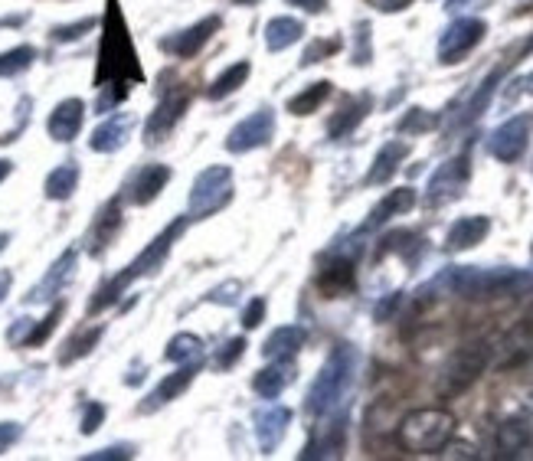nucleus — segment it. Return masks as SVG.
<instances>
[{"instance_id": "1", "label": "nucleus", "mask_w": 533, "mask_h": 461, "mask_svg": "<svg viewBox=\"0 0 533 461\" xmlns=\"http://www.w3.org/2000/svg\"><path fill=\"white\" fill-rule=\"evenodd\" d=\"M429 288L452 291L458 298L484 301V298H501V295H520V291L533 288V275L520 269H481V265H452L445 269Z\"/></svg>"}, {"instance_id": "2", "label": "nucleus", "mask_w": 533, "mask_h": 461, "mask_svg": "<svg viewBox=\"0 0 533 461\" xmlns=\"http://www.w3.org/2000/svg\"><path fill=\"white\" fill-rule=\"evenodd\" d=\"M187 226H190V216H180V220H174L171 226H164L161 233H157V236L148 242V249H141V256L131 259V265H128L125 272H118L112 282H105L99 291H95V298L89 301V314H99V311H105V308H112L115 301L128 291L131 282H138V278L154 275L157 269H161V265L167 262V256H171L174 242L187 233Z\"/></svg>"}, {"instance_id": "3", "label": "nucleus", "mask_w": 533, "mask_h": 461, "mask_svg": "<svg viewBox=\"0 0 533 461\" xmlns=\"http://www.w3.org/2000/svg\"><path fill=\"white\" fill-rule=\"evenodd\" d=\"M360 354L350 344H341L331 350V357L324 360L321 373L314 376L311 390H308V403L305 409L311 416H331V412L341 406V399L347 396L350 383H354Z\"/></svg>"}, {"instance_id": "4", "label": "nucleus", "mask_w": 533, "mask_h": 461, "mask_svg": "<svg viewBox=\"0 0 533 461\" xmlns=\"http://www.w3.org/2000/svg\"><path fill=\"white\" fill-rule=\"evenodd\" d=\"M128 79H141L138 69V56L131 50L125 20L118 14V4L108 0V14H105V36H102V53H99V76H95V86L105 89L108 82L112 86H125Z\"/></svg>"}, {"instance_id": "5", "label": "nucleus", "mask_w": 533, "mask_h": 461, "mask_svg": "<svg viewBox=\"0 0 533 461\" xmlns=\"http://www.w3.org/2000/svg\"><path fill=\"white\" fill-rule=\"evenodd\" d=\"M452 435H455V416L439 406L413 409L396 426V442L409 455H435Z\"/></svg>"}, {"instance_id": "6", "label": "nucleus", "mask_w": 533, "mask_h": 461, "mask_svg": "<svg viewBox=\"0 0 533 461\" xmlns=\"http://www.w3.org/2000/svg\"><path fill=\"white\" fill-rule=\"evenodd\" d=\"M488 363H491V347L484 341H468L462 347H455L452 357L445 360V370H442V383H439L442 396L465 393L471 383L481 380V373L488 370Z\"/></svg>"}, {"instance_id": "7", "label": "nucleus", "mask_w": 533, "mask_h": 461, "mask_svg": "<svg viewBox=\"0 0 533 461\" xmlns=\"http://www.w3.org/2000/svg\"><path fill=\"white\" fill-rule=\"evenodd\" d=\"M233 200V171L226 164H216L200 171L190 190V223L193 220H210L213 213H220Z\"/></svg>"}, {"instance_id": "8", "label": "nucleus", "mask_w": 533, "mask_h": 461, "mask_svg": "<svg viewBox=\"0 0 533 461\" xmlns=\"http://www.w3.org/2000/svg\"><path fill=\"white\" fill-rule=\"evenodd\" d=\"M484 33H488V23L478 17H462V20L448 23L445 33L439 36V63L445 66L458 63V59L471 53L484 40Z\"/></svg>"}, {"instance_id": "9", "label": "nucleus", "mask_w": 533, "mask_h": 461, "mask_svg": "<svg viewBox=\"0 0 533 461\" xmlns=\"http://www.w3.org/2000/svg\"><path fill=\"white\" fill-rule=\"evenodd\" d=\"M533 131V115H514L507 118L501 128H494V135L488 138L491 157H498L501 164H514L517 157H524Z\"/></svg>"}, {"instance_id": "10", "label": "nucleus", "mask_w": 533, "mask_h": 461, "mask_svg": "<svg viewBox=\"0 0 533 461\" xmlns=\"http://www.w3.org/2000/svg\"><path fill=\"white\" fill-rule=\"evenodd\" d=\"M275 135V115L272 108H259V112H252L249 118H242L239 125L226 135V151L229 154H246V151H256L265 148V144L272 141Z\"/></svg>"}, {"instance_id": "11", "label": "nucleus", "mask_w": 533, "mask_h": 461, "mask_svg": "<svg viewBox=\"0 0 533 461\" xmlns=\"http://www.w3.org/2000/svg\"><path fill=\"white\" fill-rule=\"evenodd\" d=\"M468 177H471V167H468V157L458 154L452 161H445L439 171L432 174L429 180V190H426V203L429 206H442V203H452L465 193L468 187Z\"/></svg>"}, {"instance_id": "12", "label": "nucleus", "mask_w": 533, "mask_h": 461, "mask_svg": "<svg viewBox=\"0 0 533 461\" xmlns=\"http://www.w3.org/2000/svg\"><path fill=\"white\" fill-rule=\"evenodd\" d=\"M76 265H79V249H66L63 256H59L50 269H46V275L36 282L30 291H27V305H46V301H56L59 295L66 291V285L76 278Z\"/></svg>"}, {"instance_id": "13", "label": "nucleus", "mask_w": 533, "mask_h": 461, "mask_svg": "<svg viewBox=\"0 0 533 461\" xmlns=\"http://www.w3.org/2000/svg\"><path fill=\"white\" fill-rule=\"evenodd\" d=\"M184 108H187V95L184 92L164 95V99L157 102V108L151 112L148 125H144V144H164L167 138H171L180 115H184Z\"/></svg>"}, {"instance_id": "14", "label": "nucleus", "mask_w": 533, "mask_h": 461, "mask_svg": "<svg viewBox=\"0 0 533 461\" xmlns=\"http://www.w3.org/2000/svg\"><path fill=\"white\" fill-rule=\"evenodd\" d=\"M220 30V17H203L200 23H193V27L180 30L174 36H167L161 40V50L164 53H174L177 59H190L200 53V46L210 40V36Z\"/></svg>"}, {"instance_id": "15", "label": "nucleus", "mask_w": 533, "mask_h": 461, "mask_svg": "<svg viewBox=\"0 0 533 461\" xmlns=\"http://www.w3.org/2000/svg\"><path fill=\"white\" fill-rule=\"evenodd\" d=\"M288 426H292V409L288 406H265L256 412V439L262 455H272L282 445Z\"/></svg>"}, {"instance_id": "16", "label": "nucleus", "mask_w": 533, "mask_h": 461, "mask_svg": "<svg viewBox=\"0 0 533 461\" xmlns=\"http://www.w3.org/2000/svg\"><path fill=\"white\" fill-rule=\"evenodd\" d=\"M118 229H121V197H112L99 213H95L89 236H86V249L92 256H102V252L112 246V239L118 236Z\"/></svg>"}, {"instance_id": "17", "label": "nucleus", "mask_w": 533, "mask_h": 461, "mask_svg": "<svg viewBox=\"0 0 533 461\" xmlns=\"http://www.w3.org/2000/svg\"><path fill=\"white\" fill-rule=\"evenodd\" d=\"M295 373H298V367H295L292 357H275L269 367H262L256 373V380H252V390H256L262 399H278V396L288 390V386L295 383Z\"/></svg>"}, {"instance_id": "18", "label": "nucleus", "mask_w": 533, "mask_h": 461, "mask_svg": "<svg viewBox=\"0 0 533 461\" xmlns=\"http://www.w3.org/2000/svg\"><path fill=\"white\" fill-rule=\"evenodd\" d=\"M82 121H86V105H82V99H66L53 108L50 121H46V131H50L53 141L69 144V141H76V135L82 131Z\"/></svg>"}, {"instance_id": "19", "label": "nucleus", "mask_w": 533, "mask_h": 461, "mask_svg": "<svg viewBox=\"0 0 533 461\" xmlns=\"http://www.w3.org/2000/svg\"><path fill=\"white\" fill-rule=\"evenodd\" d=\"M131 128H135V118H131V115H112V118L102 121V125L92 131L89 148L95 154H115V151L125 148Z\"/></svg>"}, {"instance_id": "20", "label": "nucleus", "mask_w": 533, "mask_h": 461, "mask_svg": "<svg viewBox=\"0 0 533 461\" xmlns=\"http://www.w3.org/2000/svg\"><path fill=\"white\" fill-rule=\"evenodd\" d=\"M491 233V220L488 216H462V220H455L452 229H448L445 236V249L448 252H465V249H475L478 242H484V236Z\"/></svg>"}, {"instance_id": "21", "label": "nucleus", "mask_w": 533, "mask_h": 461, "mask_svg": "<svg viewBox=\"0 0 533 461\" xmlns=\"http://www.w3.org/2000/svg\"><path fill=\"white\" fill-rule=\"evenodd\" d=\"M494 445H498L501 458H517L524 448L533 445V426L524 416H511L498 426V435H494Z\"/></svg>"}, {"instance_id": "22", "label": "nucleus", "mask_w": 533, "mask_h": 461, "mask_svg": "<svg viewBox=\"0 0 533 461\" xmlns=\"http://www.w3.org/2000/svg\"><path fill=\"white\" fill-rule=\"evenodd\" d=\"M416 190L413 187H396V190H390L386 193V197L373 206L370 210V220L363 223V233H367V229H380L383 223H390L393 216H403V213H409L416 206Z\"/></svg>"}, {"instance_id": "23", "label": "nucleus", "mask_w": 533, "mask_h": 461, "mask_svg": "<svg viewBox=\"0 0 533 461\" xmlns=\"http://www.w3.org/2000/svg\"><path fill=\"white\" fill-rule=\"evenodd\" d=\"M167 180H171V167L164 164H148L141 167V171L135 174V180H131V203L138 206H148L154 203L157 197H161V190L167 187Z\"/></svg>"}, {"instance_id": "24", "label": "nucleus", "mask_w": 533, "mask_h": 461, "mask_svg": "<svg viewBox=\"0 0 533 461\" xmlns=\"http://www.w3.org/2000/svg\"><path fill=\"white\" fill-rule=\"evenodd\" d=\"M406 157H409V144H406V141H390V144H383L380 154L373 157V167L367 171V187L390 184L393 174L399 171V164H403Z\"/></svg>"}, {"instance_id": "25", "label": "nucleus", "mask_w": 533, "mask_h": 461, "mask_svg": "<svg viewBox=\"0 0 533 461\" xmlns=\"http://www.w3.org/2000/svg\"><path fill=\"white\" fill-rule=\"evenodd\" d=\"M193 373H197V367H190V363H184V367H180L177 373L164 376V380L154 386L151 396L144 399V403H141L138 409H141V412H157L161 406H167V403H171V399H177L180 393L187 390L190 380H193Z\"/></svg>"}, {"instance_id": "26", "label": "nucleus", "mask_w": 533, "mask_h": 461, "mask_svg": "<svg viewBox=\"0 0 533 461\" xmlns=\"http://www.w3.org/2000/svg\"><path fill=\"white\" fill-rule=\"evenodd\" d=\"M308 341V334H305V327H298V324H285V327H275V331L265 337V344H262V354L275 360V357H295L301 347H305Z\"/></svg>"}, {"instance_id": "27", "label": "nucleus", "mask_w": 533, "mask_h": 461, "mask_svg": "<svg viewBox=\"0 0 533 461\" xmlns=\"http://www.w3.org/2000/svg\"><path fill=\"white\" fill-rule=\"evenodd\" d=\"M354 285H357V272H354V262L350 259H334L318 275V288L327 298H341V295H347V291H354Z\"/></svg>"}, {"instance_id": "28", "label": "nucleus", "mask_w": 533, "mask_h": 461, "mask_svg": "<svg viewBox=\"0 0 533 461\" xmlns=\"http://www.w3.org/2000/svg\"><path fill=\"white\" fill-rule=\"evenodd\" d=\"M344 435H347V426H344V416L334 419V426H324L321 432H314L311 445L301 452V458H341L344 455Z\"/></svg>"}, {"instance_id": "29", "label": "nucleus", "mask_w": 533, "mask_h": 461, "mask_svg": "<svg viewBox=\"0 0 533 461\" xmlns=\"http://www.w3.org/2000/svg\"><path fill=\"white\" fill-rule=\"evenodd\" d=\"M370 108H373V99L370 95H360V99H350L341 112H337L334 118H331V125H327V135H331V141H341V138H347L350 131H354L363 118L370 115Z\"/></svg>"}, {"instance_id": "30", "label": "nucleus", "mask_w": 533, "mask_h": 461, "mask_svg": "<svg viewBox=\"0 0 533 461\" xmlns=\"http://www.w3.org/2000/svg\"><path fill=\"white\" fill-rule=\"evenodd\" d=\"M301 36H305V27H301V20L295 17H272L265 23V46H269L272 53H282L288 46H295Z\"/></svg>"}, {"instance_id": "31", "label": "nucleus", "mask_w": 533, "mask_h": 461, "mask_svg": "<svg viewBox=\"0 0 533 461\" xmlns=\"http://www.w3.org/2000/svg\"><path fill=\"white\" fill-rule=\"evenodd\" d=\"M76 187H79V164L66 161V164H59L56 171H50V177H46V184H43V193H46V200L63 203L76 193Z\"/></svg>"}, {"instance_id": "32", "label": "nucleus", "mask_w": 533, "mask_h": 461, "mask_svg": "<svg viewBox=\"0 0 533 461\" xmlns=\"http://www.w3.org/2000/svg\"><path fill=\"white\" fill-rule=\"evenodd\" d=\"M203 344L197 334H177V337H171V344H167V350H164V357L171 360V363H177V367H184V363H190V367H200L203 363Z\"/></svg>"}, {"instance_id": "33", "label": "nucleus", "mask_w": 533, "mask_h": 461, "mask_svg": "<svg viewBox=\"0 0 533 461\" xmlns=\"http://www.w3.org/2000/svg\"><path fill=\"white\" fill-rule=\"evenodd\" d=\"M102 334H105V327H102V324H95V327H86V331H79L76 337H69L66 347L59 350V363H63V367H69V363H76V360H82V357H89L92 350H95V344L102 341Z\"/></svg>"}, {"instance_id": "34", "label": "nucleus", "mask_w": 533, "mask_h": 461, "mask_svg": "<svg viewBox=\"0 0 533 461\" xmlns=\"http://www.w3.org/2000/svg\"><path fill=\"white\" fill-rule=\"evenodd\" d=\"M249 72H252V66L242 59V63H233L229 66L223 76H216L213 79V86L207 89V99H213V102H220V99H226V95H233L239 86H246V79H249Z\"/></svg>"}, {"instance_id": "35", "label": "nucleus", "mask_w": 533, "mask_h": 461, "mask_svg": "<svg viewBox=\"0 0 533 461\" xmlns=\"http://www.w3.org/2000/svg\"><path fill=\"white\" fill-rule=\"evenodd\" d=\"M327 95H331V82L321 79V82H311L305 92H298L295 99H288V112L292 115H314L318 108L327 102Z\"/></svg>"}, {"instance_id": "36", "label": "nucleus", "mask_w": 533, "mask_h": 461, "mask_svg": "<svg viewBox=\"0 0 533 461\" xmlns=\"http://www.w3.org/2000/svg\"><path fill=\"white\" fill-rule=\"evenodd\" d=\"M501 79H504V69H491L488 72V79H484L481 86H478V92L471 95V102L465 108V121H475V118H481L484 112H488V105L494 99V92H498Z\"/></svg>"}, {"instance_id": "37", "label": "nucleus", "mask_w": 533, "mask_h": 461, "mask_svg": "<svg viewBox=\"0 0 533 461\" xmlns=\"http://www.w3.org/2000/svg\"><path fill=\"white\" fill-rule=\"evenodd\" d=\"M36 59L33 46H14V50L0 53V79H14L23 69H30Z\"/></svg>"}, {"instance_id": "38", "label": "nucleus", "mask_w": 533, "mask_h": 461, "mask_svg": "<svg viewBox=\"0 0 533 461\" xmlns=\"http://www.w3.org/2000/svg\"><path fill=\"white\" fill-rule=\"evenodd\" d=\"M63 311H66V305H63V301H56L43 321H33V331L27 334L23 347H40L43 341H50V334L56 331V324H59V318H63Z\"/></svg>"}, {"instance_id": "39", "label": "nucleus", "mask_w": 533, "mask_h": 461, "mask_svg": "<svg viewBox=\"0 0 533 461\" xmlns=\"http://www.w3.org/2000/svg\"><path fill=\"white\" fill-rule=\"evenodd\" d=\"M435 118L426 108H409V112L399 118V135H422V131H432Z\"/></svg>"}, {"instance_id": "40", "label": "nucleus", "mask_w": 533, "mask_h": 461, "mask_svg": "<svg viewBox=\"0 0 533 461\" xmlns=\"http://www.w3.org/2000/svg\"><path fill=\"white\" fill-rule=\"evenodd\" d=\"M242 354H246V337H233V341H226L220 354H216V370L233 367V363H236Z\"/></svg>"}, {"instance_id": "41", "label": "nucleus", "mask_w": 533, "mask_h": 461, "mask_svg": "<svg viewBox=\"0 0 533 461\" xmlns=\"http://www.w3.org/2000/svg\"><path fill=\"white\" fill-rule=\"evenodd\" d=\"M121 458H135V445L131 442H121V445H108L102 452H92L82 461H121Z\"/></svg>"}, {"instance_id": "42", "label": "nucleus", "mask_w": 533, "mask_h": 461, "mask_svg": "<svg viewBox=\"0 0 533 461\" xmlns=\"http://www.w3.org/2000/svg\"><path fill=\"white\" fill-rule=\"evenodd\" d=\"M102 422H105V406H102V403H89L86 412H82V426H79V432H82V435L99 432Z\"/></svg>"}, {"instance_id": "43", "label": "nucleus", "mask_w": 533, "mask_h": 461, "mask_svg": "<svg viewBox=\"0 0 533 461\" xmlns=\"http://www.w3.org/2000/svg\"><path fill=\"white\" fill-rule=\"evenodd\" d=\"M92 27H95L92 17H89V20H79V23H69V27H56V30H53V40H56V43L79 40V36L86 33V30H92Z\"/></svg>"}, {"instance_id": "44", "label": "nucleus", "mask_w": 533, "mask_h": 461, "mask_svg": "<svg viewBox=\"0 0 533 461\" xmlns=\"http://www.w3.org/2000/svg\"><path fill=\"white\" fill-rule=\"evenodd\" d=\"M337 50V40H318V43H311L305 56H301V66H311V63H321L324 56H331Z\"/></svg>"}, {"instance_id": "45", "label": "nucleus", "mask_w": 533, "mask_h": 461, "mask_svg": "<svg viewBox=\"0 0 533 461\" xmlns=\"http://www.w3.org/2000/svg\"><path fill=\"white\" fill-rule=\"evenodd\" d=\"M239 291H242L239 282H226V285H220V288H213L207 301H213V305H236Z\"/></svg>"}, {"instance_id": "46", "label": "nucleus", "mask_w": 533, "mask_h": 461, "mask_svg": "<svg viewBox=\"0 0 533 461\" xmlns=\"http://www.w3.org/2000/svg\"><path fill=\"white\" fill-rule=\"evenodd\" d=\"M20 435H23L20 422H0V455L10 452V448L20 442Z\"/></svg>"}, {"instance_id": "47", "label": "nucleus", "mask_w": 533, "mask_h": 461, "mask_svg": "<svg viewBox=\"0 0 533 461\" xmlns=\"http://www.w3.org/2000/svg\"><path fill=\"white\" fill-rule=\"evenodd\" d=\"M262 318H265V301L262 298H252V305L242 311V327H246V331H252V327L262 324Z\"/></svg>"}, {"instance_id": "48", "label": "nucleus", "mask_w": 533, "mask_h": 461, "mask_svg": "<svg viewBox=\"0 0 533 461\" xmlns=\"http://www.w3.org/2000/svg\"><path fill=\"white\" fill-rule=\"evenodd\" d=\"M439 452L445 455V458H478V452H475V445H468V442H452L448 439Z\"/></svg>"}, {"instance_id": "49", "label": "nucleus", "mask_w": 533, "mask_h": 461, "mask_svg": "<svg viewBox=\"0 0 533 461\" xmlns=\"http://www.w3.org/2000/svg\"><path fill=\"white\" fill-rule=\"evenodd\" d=\"M33 331V318H20L14 327L7 331V341L10 344H17V347H23V341H27V334Z\"/></svg>"}, {"instance_id": "50", "label": "nucleus", "mask_w": 533, "mask_h": 461, "mask_svg": "<svg viewBox=\"0 0 533 461\" xmlns=\"http://www.w3.org/2000/svg\"><path fill=\"white\" fill-rule=\"evenodd\" d=\"M354 63H370V27L360 23V50L354 53Z\"/></svg>"}, {"instance_id": "51", "label": "nucleus", "mask_w": 533, "mask_h": 461, "mask_svg": "<svg viewBox=\"0 0 533 461\" xmlns=\"http://www.w3.org/2000/svg\"><path fill=\"white\" fill-rule=\"evenodd\" d=\"M370 4L377 10H386V14H396V10H406L413 0H370Z\"/></svg>"}, {"instance_id": "52", "label": "nucleus", "mask_w": 533, "mask_h": 461, "mask_svg": "<svg viewBox=\"0 0 533 461\" xmlns=\"http://www.w3.org/2000/svg\"><path fill=\"white\" fill-rule=\"evenodd\" d=\"M396 305H399V291H393L390 298L380 301V308H377V321H386V318H390V311H396Z\"/></svg>"}, {"instance_id": "53", "label": "nucleus", "mask_w": 533, "mask_h": 461, "mask_svg": "<svg viewBox=\"0 0 533 461\" xmlns=\"http://www.w3.org/2000/svg\"><path fill=\"white\" fill-rule=\"evenodd\" d=\"M288 4H295V7H305L308 14H321V10L327 7V0H288Z\"/></svg>"}, {"instance_id": "54", "label": "nucleus", "mask_w": 533, "mask_h": 461, "mask_svg": "<svg viewBox=\"0 0 533 461\" xmlns=\"http://www.w3.org/2000/svg\"><path fill=\"white\" fill-rule=\"evenodd\" d=\"M10 285H14V275H10V272H0V305H4V298L10 295Z\"/></svg>"}, {"instance_id": "55", "label": "nucleus", "mask_w": 533, "mask_h": 461, "mask_svg": "<svg viewBox=\"0 0 533 461\" xmlns=\"http://www.w3.org/2000/svg\"><path fill=\"white\" fill-rule=\"evenodd\" d=\"M10 171H14V164H10V161H4V157H0V184H4V180L10 177Z\"/></svg>"}, {"instance_id": "56", "label": "nucleus", "mask_w": 533, "mask_h": 461, "mask_svg": "<svg viewBox=\"0 0 533 461\" xmlns=\"http://www.w3.org/2000/svg\"><path fill=\"white\" fill-rule=\"evenodd\" d=\"M465 4H471V0H445V10H462Z\"/></svg>"}, {"instance_id": "57", "label": "nucleus", "mask_w": 533, "mask_h": 461, "mask_svg": "<svg viewBox=\"0 0 533 461\" xmlns=\"http://www.w3.org/2000/svg\"><path fill=\"white\" fill-rule=\"evenodd\" d=\"M10 246V233H0V252Z\"/></svg>"}, {"instance_id": "58", "label": "nucleus", "mask_w": 533, "mask_h": 461, "mask_svg": "<svg viewBox=\"0 0 533 461\" xmlns=\"http://www.w3.org/2000/svg\"><path fill=\"white\" fill-rule=\"evenodd\" d=\"M520 86H524V89H527V92L533 95V72H530V76H527L524 82H520Z\"/></svg>"}]
</instances>
